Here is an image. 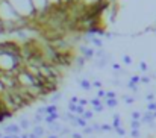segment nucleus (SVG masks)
I'll return each instance as SVG.
<instances>
[{"label":"nucleus","mask_w":156,"mask_h":138,"mask_svg":"<svg viewBox=\"0 0 156 138\" xmlns=\"http://www.w3.org/2000/svg\"><path fill=\"white\" fill-rule=\"evenodd\" d=\"M11 3V6L14 8V11L18 14V17L21 18H28V20H32L37 14V11L34 9L32 6V2L31 0H8Z\"/></svg>","instance_id":"nucleus-1"},{"label":"nucleus","mask_w":156,"mask_h":138,"mask_svg":"<svg viewBox=\"0 0 156 138\" xmlns=\"http://www.w3.org/2000/svg\"><path fill=\"white\" fill-rule=\"evenodd\" d=\"M21 129L18 126V123H9L3 127V135H20Z\"/></svg>","instance_id":"nucleus-2"},{"label":"nucleus","mask_w":156,"mask_h":138,"mask_svg":"<svg viewBox=\"0 0 156 138\" xmlns=\"http://www.w3.org/2000/svg\"><path fill=\"white\" fill-rule=\"evenodd\" d=\"M79 50H80V53H82V56L85 58V61H89V59H93L94 58V49H91V47H88V46H85V44H80L79 46Z\"/></svg>","instance_id":"nucleus-3"},{"label":"nucleus","mask_w":156,"mask_h":138,"mask_svg":"<svg viewBox=\"0 0 156 138\" xmlns=\"http://www.w3.org/2000/svg\"><path fill=\"white\" fill-rule=\"evenodd\" d=\"M141 124H148L150 121H154V114L151 111H145L141 114V118H139Z\"/></svg>","instance_id":"nucleus-4"},{"label":"nucleus","mask_w":156,"mask_h":138,"mask_svg":"<svg viewBox=\"0 0 156 138\" xmlns=\"http://www.w3.org/2000/svg\"><path fill=\"white\" fill-rule=\"evenodd\" d=\"M77 84H79V87L82 88V90H85V91H89L93 87H91V80H88L86 77H77Z\"/></svg>","instance_id":"nucleus-5"},{"label":"nucleus","mask_w":156,"mask_h":138,"mask_svg":"<svg viewBox=\"0 0 156 138\" xmlns=\"http://www.w3.org/2000/svg\"><path fill=\"white\" fill-rule=\"evenodd\" d=\"M47 126H49V132L50 133H56V135H59V132L62 129V124L59 121H53L52 124H47Z\"/></svg>","instance_id":"nucleus-6"},{"label":"nucleus","mask_w":156,"mask_h":138,"mask_svg":"<svg viewBox=\"0 0 156 138\" xmlns=\"http://www.w3.org/2000/svg\"><path fill=\"white\" fill-rule=\"evenodd\" d=\"M59 117H61V114H59V112L49 114V115H44V121H46V124H52L53 121H58V120H59Z\"/></svg>","instance_id":"nucleus-7"},{"label":"nucleus","mask_w":156,"mask_h":138,"mask_svg":"<svg viewBox=\"0 0 156 138\" xmlns=\"http://www.w3.org/2000/svg\"><path fill=\"white\" fill-rule=\"evenodd\" d=\"M32 132H34V133H35V135H37L38 138H41L43 135H46V133H49V132H47V130H46V129H44V127H43L41 124H38V126H34V129H32Z\"/></svg>","instance_id":"nucleus-8"},{"label":"nucleus","mask_w":156,"mask_h":138,"mask_svg":"<svg viewBox=\"0 0 156 138\" xmlns=\"http://www.w3.org/2000/svg\"><path fill=\"white\" fill-rule=\"evenodd\" d=\"M88 41H89L91 44H94V47H97V49H102V47H103V40L99 38L97 35H96V37H91Z\"/></svg>","instance_id":"nucleus-9"},{"label":"nucleus","mask_w":156,"mask_h":138,"mask_svg":"<svg viewBox=\"0 0 156 138\" xmlns=\"http://www.w3.org/2000/svg\"><path fill=\"white\" fill-rule=\"evenodd\" d=\"M31 124H32V123H31L26 117H21V118H20V121H18L20 129H24V130H26V129H29V127H31Z\"/></svg>","instance_id":"nucleus-10"},{"label":"nucleus","mask_w":156,"mask_h":138,"mask_svg":"<svg viewBox=\"0 0 156 138\" xmlns=\"http://www.w3.org/2000/svg\"><path fill=\"white\" fill-rule=\"evenodd\" d=\"M112 127L114 129H117V127H121V117H120V114H114L112 115Z\"/></svg>","instance_id":"nucleus-11"},{"label":"nucleus","mask_w":156,"mask_h":138,"mask_svg":"<svg viewBox=\"0 0 156 138\" xmlns=\"http://www.w3.org/2000/svg\"><path fill=\"white\" fill-rule=\"evenodd\" d=\"M103 103L106 105V108H115L118 105V99H105Z\"/></svg>","instance_id":"nucleus-12"},{"label":"nucleus","mask_w":156,"mask_h":138,"mask_svg":"<svg viewBox=\"0 0 156 138\" xmlns=\"http://www.w3.org/2000/svg\"><path fill=\"white\" fill-rule=\"evenodd\" d=\"M43 121H44V115H40V114H35L31 123H32L34 126H38V124H41Z\"/></svg>","instance_id":"nucleus-13"},{"label":"nucleus","mask_w":156,"mask_h":138,"mask_svg":"<svg viewBox=\"0 0 156 138\" xmlns=\"http://www.w3.org/2000/svg\"><path fill=\"white\" fill-rule=\"evenodd\" d=\"M61 99H62V93H59V91H58V93H53V94H52V97L49 99V102L55 105V103H56V102H59Z\"/></svg>","instance_id":"nucleus-14"},{"label":"nucleus","mask_w":156,"mask_h":138,"mask_svg":"<svg viewBox=\"0 0 156 138\" xmlns=\"http://www.w3.org/2000/svg\"><path fill=\"white\" fill-rule=\"evenodd\" d=\"M55 112H58V105L50 103V105L46 106V115H49V114H55Z\"/></svg>","instance_id":"nucleus-15"},{"label":"nucleus","mask_w":156,"mask_h":138,"mask_svg":"<svg viewBox=\"0 0 156 138\" xmlns=\"http://www.w3.org/2000/svg\"><path fill=\"white\" fill-rule=\"evenodd\" d=\"M74 62H76V67H79V68H83V65H85V58L83 56H76L74 58Z\"/></svg>","instance_id":"nucleus-16"},{"label":"nucleus","mask_w":156,"mask_h":138,"mask_svg":"<svg viewBox=\"0 0 156 138\" xmlns=\"http://www.w3.org/2000/svg\"><path fill=\"white\" fill-rule=\"evenodd\" d=\"M76 123H77V126H79V127H82V129L88 126V121H86L83 117H77V118H76Z\"/></svg>","instance_id":"nucleus-17"},{"label":"nucleus","mask_w":156,"mask_h":138,"mask_svg":"<svg viewBox=\"0 0 156 138\" xmlns=\"http://www.w3.org/2000/svg\"><path fill=\"white\" fill-rule=\"evenodd\" d=\"M121 99L124 100V103H126V105H132V103L135 102V97H130V96H127V94H123V96H121Z\"/></svg>","instance_id":"nucleus-18"},{"label":"nucleus","mask_w":156,"mask_h":138,"mask_svg":"<svg viewBox=\"0 0 156 138\" xmlns=\"http://www.w3.org/2000/svg\"><path fill=\"white\" fill-rule=\"evenodd\" d=\"M71 135V129L68 127V126H62V129H61V132H59V138H62L64 135Z\"/></svg>","instance_id":"nucleus-19"},{"label":"nucleus","mask_w":156,"mask_h":138,"mask_svg":"<svg viewBox=\"0 0 156 138\" xmlns=\"http://www.w3.org/2000/svg\"><path fill=\"white\" fill-rule=\"evenodd\" d=\"M89 103H91V106L93 108H96V106H100V105H103V102L99 99V97H94V99H91L89 100Z\"/></svg>","instance_id":"nucleus-20"},{"label":"nucleus","mask_w":156,"mask_h":138,"mask_svg":"<svg viewBox=\"0 0 156 138\" xmlns=\"http://www.w3.org/2000/svg\"><path fill=\"white\" fill-rule=\"evenodd\" d=\"M82 117L88 121V120H91V118L94 117V112H93L91 109H85V112H83V115H82Z\"/></svg>","instance_id":"nucleus-21"},{"label":"nucleus","mask_w":156,"mask_h":138,"mask_svg":"<svg viewBox=\"0 0 156 138\" xmlns=\"http://www.w3.org/2000/svg\"><path fill=\"white\" fill-rule=\"evenodd\" d=\"M100 129H102V132H112V130H114L112 124H106V123L100 124Z\"/></svg>","instance_id":"nucleus-22"},{"label":"nucleus","mask_w":156,"mask_h":138,"mask_svg":"<svg viewBox=\"0 0 156 138\" xmlns=\"http://www.w3.org/2000/svg\"><path fill=\"white\" fill-rule=\"evenodd\" d=\"M142 124L139 120H130V129H139Z\"/></svg>","instance_id":"nucleus-23"},{"label":"nucleus","mask_w":156,"mask_h":138,"mask_svg":"<svg viewBox=\"0 0 156 138\" xmlns=\"http://www.w3.org/2000/svg\"><path fill=\"white\" fill-rule=\"evenodd\" d=\"M76 108H77V105H76V103H71V102H68V106H67V111H68V112H71V114H76Z\"/></svg>","instance_id":"nucleus-24"},{"label":"nucleus","mask_w":156,"mask_h":138,"mask_svg":"<svg viewBox=\"0 0 156 138\" xmlns=\"http://www.w3.org/2000/svg\"><path fill=\"white\" fill-rule=\"evenodd\" d=\"M150 76H139V84H144V85H148L150 84Z\"/></svg>","instance_id":"nucleus-25"},{"label":"nucleus","mask_w":156,"mask_h":138,"mask_svg":"<svg viewBox=\"0 0 156 138\" xmlns=\"http://www.w3.org/2000/svg\"><path fill=\"white\" fill-rule=\"evenodd\" d=\"M82 135H91V133H94V130H93V127L91 126H86V127H83L82 129V132H80Z\"/></svg>","instance_id":"nucleus-26"},{"label":"nucleus","mask_w":156,"mask_h":138,"mask_svg":"<svg viewBox=\"0 0 156 138\" xmlns=\"http://www.w3.org/2000/svg\"><path fill=\"white\" fill-rule=\"evenodd\" d=\"M126 87H127L129 90H132L133 93H138V85H135V84H132V82H127Z\"/></svg>","instance_id":"nucleus-27"},{"label":"nucleus","mask_w":156,"mask_h":138,"mask_svg":"<svg viewBox=\"0 0 156 138\" xmlns=\"http://www.w3.org/2000/svg\"><path fill=\"white\" fill-rule=\"evenodd\" d=\"M130 136H132V138H139V136H141L139 129H132V130H130Z\"/></svg>","instance_id":"nucleus-28"},{"label":"nucleus","mask_w":156,"mask_h":138,"mask_svg":"<svg viewBox=\"0 0 156 138\" xmlns=\"http://www.w3.org/2000/svg\"><path fill=\"white\" fill-rule=\"evenodd\" d=\"M123 64H124V65H130V64H132V58H130L129 55H124V56H123Z\"/></svg>","instance_id":"nucleus-29"},{"label":"nucleus","mask_w":156,"mask_h":138,"mask_svg":"<svg viewBox=\"0 0 156 138\" xmlns=\"http://www.w3.org/2000/svg\"><path fill=\"white\" fill-rule=\"evenodd\" d=\"M145 100L150 103V102H154L156 100V96H154V93H148L147 96H145Z\"/></svg>","instance_id":"nucleus-30"},{"label":"nucleus","mask_w":156,"mask_h":138,"mask_svg":"<svg viewBox=\"0 0 156 138\" xmlns=\"http://www.w3.org/2000/svg\"><path fill=\"white\" fill-rule=\"evenodd\" d=\"M130 118H132V120H139V118H141V112H139V111H133V112L130 114Z\"/></svg>","instance_id":"nucleus-31"},{"label":"nucleus","mask_w":156,"mask_h":138,"mask_svg":"<svg viewBox=\"0 0 156 138\" xmlns=\"http://www.w3.org/2000/svg\"><path fill=\"white\" fill-rule=\"evenodd\" d=\"M91 127H93V130H94L96 133H102V129H100V124H99V123H93Z\"/></svg>","instance_id":"nucleus-32"},{"label":"nucleus","mask_w":156,"mask_h":138,"mask_svg":"<svg viewBox=\"0 0 156 138\" xmlns=\"http://www.w3.org/2000/svg\"><path fill=\"white\" fill-rule=\"evenodd\" d=\"M114 130H115V133L120 135V136H124V135H126V130H124L123 126H121V127H117V129H114Z\"/></svg>","instance_id":"nucleus-33"},{"label":"nucleus","mask_w":156,"mask_h":138,"mask_svg":"<svg viewBox=\"0 0 156 138\" xmlns=\"http://www.w3.org/2000/svg\"><path fill=\"white\" fill-rule=\"evenodd\" d=\"M147 111H151V112L156 111V100H154V102H150V103L147 105Z\"/></svg>","instance_id":"nucleus-34"},{"label":"nucleus","mask_w":156,"mask_h":138,"mask_svg":"<svg viewBox=\"0 0 156 138\" xmlns=\"http://www.w3.org/2000/svg\"><path fill=\"white\" fill-rule=\"evenodd\" d=\"M105 99H117V94H115V91H106V96H105Z\"/></svg>","instance_id":"nucleus-35"},{"label":"nucleus","mask_w":156,"mask_h":138,"mask_svg":"<svg viewBox=\"0 0 156 138\" xmlns=\"http://www.w3.org/2000/svg\"><path fill=\"white\" fill-rule=\"evenodd\" d=\"M129 82H132V84H135V85H138L139 84V76H130V79H129Z\"/></svg>","instance_id":"nucleus-36"},{"label":"nucleus","mask_w":156,"mask_h":138,"mask_svg":"<svg viewBox=\"0 0 156 138\" xmlns=\"http://www.w3.org/2000/svg\"><path fill=\"white\" fill-rule=\"evenodd\" d=\"M111 84H112L114 87H123V85H124L120 79H112V80H111Z\"/></svg>","instance_id":"nucleus-37"},{"label":"nucleus","mask_w":156,"mask_h":138,"mask_svg":"<svg viewBox=\"0 0 156 138\" xmlns=\"http://www.w3.org/2000/svg\"><path fill=\"white\" fill-rule=\"evenodd\" d=\"M105 111V105H100V106H96V108H93V112H103Z\"/></svg>","instance_id":"nucleus-38"},{"label":"nucleus","mask_w":156,"mask_h":138,"mask_svg":"<svg viewBox=\"0 0 156 138\" xmlns=\"http://www.w3.org/2000/svg\"><path fill=\"white\" fill-rule=\"evenodd\" d=\"M139 70H141V71H142V73H144V71H147V70H148V68H147V64H145V62H144V61H141V62H139Z\"/></svg>","instance_id":"nucleus-39"},{"label":"nucleus","mask_w":156,"mask_h":138,"mask_svg":"<svg viewBox=\"0 0 156 138\" xmlns=\"http://www.w3.org/2000/svg\"><path fill=\"white\" fill-rule=\"evenodd\" d=\"M91 87H96V88L102 90V82H100V80H93V82H91Z\"/></svg>","instance_id":"nucleus-40"},{"label":"nucleus","mask_w":156,"mask_h":138,"mask_svg":"<svg viewBox=\"0 0 156 138\" xmlns=\"http://www.w3.org/2000/svg\"><path fill=\"white\" fill-rule=\"evenodd\" d=\"M105 96H106V91H105V90H99V91H97V97H99L100 100L105 99Z\"/></svg>","instance_id":"nucleus-41"},{"label":"nucleus","mask_w":156,"mask_h":138,"mask_svg":"<svg viewBox=\"0 0 156 138\" xmlns=\"http://www.w3.org/2000/svg\"><path fill=\"white\" fill-rule=\"evenodd\" d=\"M88 103H89V100H88V99H79V103H77V105H80V106H83V108H85Z\"/></svg>","instance_id":"nucleus-42"},{"label":"nucleus","mask_w":156,"mask_h":138,"mask_svg":"<svg viewBox=\"0 0 156 138\" xmlns=\"http://www.w3.org/2000/svg\"><path fill=\"white\" fill-rule=\"evenodd\" d=\"M35 114H40V115H46V106H40L38 109H37V112Z\"/></svg>","instance_id":"nucleus-43"},{"label":"nucleus","mask_w":156,"mask_h":138,"mask_svg":"<svg viewBox=\"0 0 156 138\" xmlns=\"http://www.w3.org/2000/svg\"><path fill=\"white\" fill-rule=\"evenodd\" d=\"M71 138H83V135L80 132H71Z\"/></svg>","instance_id":"nucleus-44"},{"label":"nucleus","mask_w":156,"mask_h":138,"mask_svg":"<svg viewBox=\"0 0 156 138\" xmlns=\"http://www.w3.org/2000/svg\"><path fill=\"white\" fill-rule=\"evenodd\" d=\"M112 70H114V71H120V70H121V65H120V64H112Z\"/></svg>","instance_id":"nucleus-45"},{"label":"nucleus","mask_w":156,"mask_h":138,"mask_svg":"<svg viewBox=\"0 0 156 138\" xmlns=\"http://www.w3.org/2000/svg\"><path fill=\"white\" fill-rule=\"evenodd\" d=\"M47 138H59V135H56V133H47Z\"/></svg>","instance_id":"nucleus-46"},{"label":"nucleus","mask_w":156,"mask_h":138,"mask_svg":"<svg viewBox=\"0 0 156 138\" xmlns=\"http://www.w3.org/2000/svg\"><path fill=\"white\" fill-rule=\"evenodd\" d=\"M148 127H151V129L156 127V123H154V121H150V123H148Z\"/></svg>","instance_id":"nucleus-47"},{"label":"nucleus","mask_w":156,"mask_h":138,"mask_svg":"<svg viewBox=\"0 0 156 138\" xmlns=\"http://www.w3.org/2000/svg\"><path fill=\"white\" fill-rule=\"evenodd\" d=\"M20 138H29V135H28V133H21Z\"/></svg>","instance_id":"nucleus-48"},{"label":"nucleus","mask_w":156,"mask_h":138,"mask_svg":"<svg viewBox=\"0 0 156 138\" xmlns=\"http://www.w3.org/2000/svg\"><path fill=\"white\" fill-rule=\"evenodd\" d=\"M2 138H12V135H3Z\"/></svg>","instance_id":"nucleus-49"},{"label":"nucleus","mask_w":156,"mask_h":138,"mask_svg":"<svg viewBox=\"0 0 156 138\" xmlns=\"http://www.w3.org/2000/svg\"><path fill=\"white\" fill-rule=\"evenodd\" d=\"M2 136H3V133H2V132H0V138H2Z\"/></svg>","instance_id":"nucleus-50"},{"label":"nucleus","mask_w":156,"mask_h":138,"mask_svg":"<svg viewBox=\"0 0 156 138\" xmlns=\"http://www.w3.org/2000/svg\"><path fill=\"white\" fill-rule=\"evenodd\" d=\"M153 114H154V118H156V111H154V112H153Z\"/></svg>","instance_id":"nucleus-51"},{"label":"nucleus","mask_w":156,"mask_h":138,"mask_svg":"<svg viewBox=\"0 0 156 138\" xmlns=\"http://www.w3.org/2000/svg\"><path fill=\"white\" fill-rule=\"evenodd\" d=\"M154 96H156V94H154Z\"/></svg>","instance_id":"nucleus-52"}]
</instances>
